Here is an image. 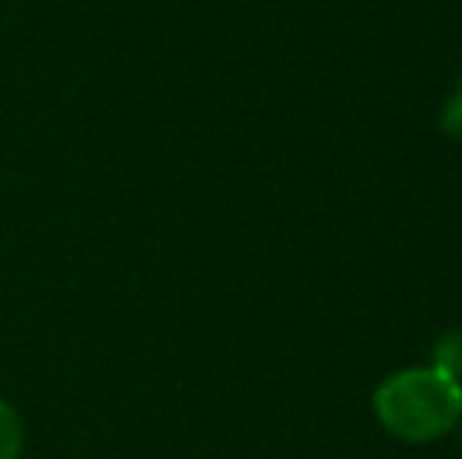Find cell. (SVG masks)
<instances>
[{"instance_id":"3957f363","label":"cell","mask_w":462,"mask_h":459,"mask_svg":"<svg viewBox=\"0 0 462 459\" xmlns=\"http://www.w3.org/2000/svg\"><path fill=\"white\" fill-rule=\"evenodd\" d=\"M23 456V418L10 403L0 399V459Z\"/></svg>"},{"instance_id":"6da1fadb","label":"cell","mask_w":462,"mask_h":459,"mask_svg":"<svg viewBox=\"0 0 462 459\" xmlns=\"http://www.w3.org/2000/svg\"><path fill=\"white\" fill-rule=\"evenodd\" d=\"M462 397L438 368H406L374 390L377 422L406 444H431L457 428Z\"/></svg>"},{"instance_id":"7a4b0ae2","label":"cell","mask_w":462,"mask_h":459,"mask_svg":"<svg viewBox=\"0 0 462 459\" xmlns=\"http://www.w3.org/2000/svg\"><path fill=\"white\" fill-rule=\"evenodd\" d=\"M440 374H444L447 381H450L453 387H457V393L462 397V334H450V337H444L434 349V365Z\"/></svg>"},{"instance_id":"277c9868","label":"cell","mask_w":462,"mask_h":459,"mask_svg":"<svg viewBox=\"0 0 462 459\" xmlns=\"http://www.w3.org/2000/svg\"><path fill=\"white\" fill-rule=\"evenodd\" d=\"M440 126H444L447 135H453L457 142H462V88L447 101L444 116H440Z\"/></svg>"},{"instance_id":"5b68a950","label":"cell","mask_w":462,"mask_h":459,"mask_svg":"<svg viewBox=\"0 0 462 459\" xmlns=\"http://www.w3.org/2000/svg\"><path fill=\"white\" fill-rule=\"evenodd\" d=\"M457 431H459V444H462V409H459V418H457Z\"/></svg>"}]
</instances>
